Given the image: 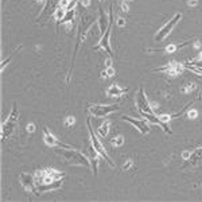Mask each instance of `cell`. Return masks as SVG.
Instances as JSON below:
<instances>
[{
    "instance_id": "cell-1",
    "label": "cell",
    "mask_w": 202,
    "mask_h": 202,
    "mask_svg": "<svg viewBox=\"0 0 202 202\" xmlns=\"http://www.w3.org/2000/svg\"><path fill=\"white\" fill-rule=\"evenodd\" d=\"M57 154L64 158L65 162L69 164H78V166H85V167H89L90 164V160L84 154L78 152L77 150H73L72 147H69V148H62L61 147V148L57 150Z\"/></svg>"
},
{
    "instance_id": "cell-2",
    "label": "cell",
    "mask_w": 202,
    "mask_h": 202,
    "mask_svg": "<svg viewBox=\"0 0 202 202\" xmlns=\"http://www.w3.org/2000/svg\"><path fill=\"white\" fill-rule=\"evenodd\" d=\"M16 121H18V109H16V104L14 102V109H12V112H11L8 120L4 121L2 126V140L3 142H4L7 138L11 136V134H12L16 127Z\"/></svg>"
},
{
    "instance_id": "cell-3",
    "label": "cell",
    "mask_w": 202,
    "mask_h": 202,
    "mask_svg": "<svg viewBox=\"0 0 202 202\" xmlns=\"http://www.w3.org/2000/svg\"><path fill=\"white\" fill-rule=\"evenodd\" d=\"M86 123H88V128H89V135H90V142H92V146H93V148L96 150V151L100 154V155L104 158V159L108 162V164L109 166H115V164H113V162H112V159L111 158L108 156V154H106V151H105V148H104V146L101 144V142L98 140V138L96 136V135H94V132H93V128L90 127V120L88 119L86 120Z\"/></svg>"
},
{
    "instance_id": "cell-4",
    "label": "cell",
    "mask_w": 202,
    "mask_h": 202,
    "mask_svg": "<svg viewBox=\"0 0 202 202\" xmlns=\"http://www.w3.org/2000/svg\"><path fill=\"white\" fill-rule=\"evenodd\" d=\"M181 18H182L181 14H175L174 18H172L170 22H167V23L164 24L159 31H158V34L155 35V40H156V42H162V40H164V38L170 34V32L172 31V28H174L175 26H177L178 22L181 20Z\"/></svg>"
},
{
    "instance_id": "cell-5",
    "label": "cell",
    "mask_w": 202,
    "mask_h": 202,
    "mask_svg": "<svg viewBox=\"0 0 202 202\" xmlns=\"http://www.w3.org/2000/svg\"><path fill=\"white\" fill-rule=\"evenodd\" d=\"M117 105L112 104V105H92L89 108V112L96 117H105L108 115H111L112 112L117 111Z\"/></svg>"
},
{
    "instance_id": "cell-6",
    "label": "cell",
    "mask_w": 202,
    "mask_h": 202,
    "mask_svg": "<svg viewBox=\"0 0 202 202\" xmlns=\"http://www.w3.org/2000/svg\"><path fill=\"white\" fill-rule=\"evenodd\" d=\"M112 22H113V12H112V6H111V12H109V26L106 28L105 34L102 35L101 40L98 42V46H96L94 49H98V47H102L104 50H106V53L109 54V57H113V53L111 50V46H109V32H111V27H112Z\"/></svg>"
},
{
    "instance_id": "cell-7",
    "label": "cell",
    "mask_w": 202,
    "mask_h": 202,
    "mask_svg": "<svg viewBox=\"0 0 202 202\" xmlns=\"http://www.w3.org/2000/svg\"><path fill=\"white\" fill-rule=\"evenodd\" d=\"M124 121H128V123H131L132 126H134L135 128H138L139 131L142 132L143 135H146V134H148L150 132V124L147 123V121L144 119H134V117H130V116H123L121 117Z\"/></svg>"
},
{
    "instance_id": "cell-8",
    "label": "cell",
    "mask_w": 202,
    "mask_h": 202,
    "mask_svg": "<svg viewBox=\"0 0 202 202\" xmlns=\"http://www.w3.org/2000/svg\"><path fill=\"white\" fill-rule=\"evenodd\" d=\"M138 105H139V111H140V113H154L152 109H151V105H150V102L144 94V89H143V88L139 89Z\"/></svg>"
},
{
    "instance_id": "cell-9",
    "label": "cell",
    "mask_w": 202,
    "mask_h": 202,
    "mask_svg": "<svg viewBox=\"0 0 202 202\" xmlns=\"http://www.w3.org/2000/svg\"><path fill=\"white\" fill-rule=\"evenodd\" d=\"M61 185H62L61 179H58V181L53 182V183H45V185H38V186L35 187L34 194H36V196H40V194H43V193H46V192L57 190V189H60V187H61Z\"/></svg>"
},
{
    "instance_id": "cell-10",
    "label": "cell",
    "mask_w": 202,
    "mask_h": 202,
    "mask_svg": "<svg viewBox=\"0 0 202 202\" xmlns=\"http://www.w3.org/2000/svg\"><path fill=\"white\" fill-rule=\"evenodd\" d=\"M20 182L22 185H23V187L26 190H28V192L34 193L35 192V177L34 175H30V174H26V172H23V174L20 175Z\"/></svg>"
},
{
    "instance_id": "cell-11",
    "label": "cell",
    "mask_w": 202,
    "mask_h": 202,
    "mask_svg": "<svg viewBox=\"0 0 202 202\" xmlns=\"http://www.w3.org/2000/svg\"><path fill=\"white\" fill-rule=\"evenodd\" d=\"M98 11H100V20H98V24H100V32L101 34H104V32L106 31V28H108V26H109V20H108L104 10H102L101 7H98Z\"/></svg>"
},
{
    "instance_id": "cell-12",
    "label": "cell",
    "mask_w": 202,
    "mask_h": 202,
    "mask_svg": "<svg viewBox=\"0 0 202 202\" xmlns=\"http://www.w3.org/2000/svg\"><path fill=\"white\" fill-rule=\"evenodd\" d=\"M128 89H121L117 85H111L108 88V90H106V94H108L109 97H119L121 96L123 93H126Z\"/></svg>"
},
{
    "instance_id": "cell-13",
    "label": "cell",
    "mask_w": 202,
    "mask_h": 202,
    "mask_svg": "<svg viewBox=\"0 0 202 202\" xmlns=\"http://www.w3.org/2000/svg\"><path fill=\"white\" fill-rule=\"evenodd\" d=\"M43 131H45V142H46L47 146H60L61 142H58L56 139V136H54V135L51 134L47 128H45Z\"/></svg>"
},
{
    "instance_id": "cell-14",
    "label": "cell",
    "mask_w": 202,
    "mask_h": 202,
    "mask_svg": "<svg viewBox=\"0 0 202 202\" xmlns=\"http://www.w3.org/2000/svg\"><path fill=\"white\" fill-rule=\"evenodd\" d=\"M109 128H111V121L109 120H106V121H104V123L101 124L100 127H98V135L100 136H102V138H105L106 135L109 134Z\"/></svg>"
},
{
    "instance_id": "cell-15",
    "label": "cell",
    "mask_w": 202,
    "mask_h": 202,
    "mask_svg": "<svg viewBox=\"0 0 202 202\" xmlns=\"http://www.w3.org/2000/svg\"><path fill=\"white\" fill-rule=\"evenodd\" d=\"M65 15H66V10H64V8H57L56 10V12H54V18H56V20H57V26L60 27V24H61V22L64 20V18H65Z\"/></svg>"
},
{
    "instance_id": "cell-16",
    "label": "cell",
    "mask_w": 202,
    "mask_h": 202,
    "mask_svg": "<svg viewBox=\"0 0 202 202\" xmlns=\"http://www.w3.org/2000/svg\"><path fill=\"white\" fill-rule=\"evenodd\" d=\"M111 143H112V146H116V147L123 146L124 144V136H123V135H117V136H115L112 139Z\"/></svg>"
},
{
    "instance_id": "cell-17",
    "label": "cell",
    "mask_w": 202,
    "mask_h": 202,
    "mask_svg": "<svg viewBox=\"0 0 202 202\" xmlns=\"http://www.w3.org/2000/svg\"><path fill=\"white\" fill-rule=\"evenodd\" d=\"M19 50H20V46H19V47H16V49L14 50L12 53H11V56H10L8 58H7V60H4V61L2 62V70H4V68L7 66V64H8V62H10L11 60H12V58H14V56H15V54H16V51H19Z\"/></svg>"
},
{
    "instance_id": "cell-18",
    "label": "cell",
    "mask_w": 202,
    "mask_h": 202,
    "mask_svg": "<svg viewBox=\"0 0 202 202\" xmlns=\"http://www.w3.org/2000/svg\"><path fill=\"white\" fill-rule=\"evenodd\" d=\"M115 73H116L115 69H113L112 66H109V68H106L105 72L102 73V77H113V76H115Z\"/></svg>"
},
{
    "instance_id": "cell-19",
    "label": "cell",
    "mask_w": 202,
    "mask_h": 202,
    "mask_svg": "<svg viewBox=\"0 0 202 202\" xmlns=\"http://www.w3.org/2000/svg\"><path fill=\"white\" fill-rule=\"evenodd\" d=\"M69 4H70V0H60V7L64 10H68Z\"/></svg>"
},
{
    "instance_id": "cell-20",
    "label": "cell",
    "mask_w": 202,
    "mask_h": 202,
    "mask_svg": "<svg viewBox=\"0 0 202 202\" xmlns=\"http://www.w3.org/2000/svg\"><path fill=\"white\" fill-rule=\"evenodd\" d=\"M74 117H68V119H66V121H65V124H66V127H70V126H73V124H74Z\"/></svg>"
},
{
    "instance_id": "cell-21",
    "label": "cell",
    "mask_w": 202,
    "mask_h": 202,
    "mask_svg": "<svg viewBox=\"0 0 202 202\" xmlns=\"http://www.w3.org/2000/svg\"><path fill=\"white\" fill-rule=\"evenodd\" d=\"M197 116H198V112L196 111V109H192V111L189 112V117H190V119H196Z\"/></svg>"
},
{
    "instance_id": "cell-22",
    "label": "cell",
    "mask_w": 202,
    "mask_h": 202,
    "mask_svg": "<svg viewBox=\"0 0 202 202\" xmlns=\"http://www.w3.org/2000/svg\"><path fill=\"white\" fill-rule=\"evenodd\" d=\"M159 119L162 121H164V123H167L168 120H171V116H168V115H163V116H159Z\"/></svg>"
},
{
    "instance_id": "cell-23",
    "label": "cell",
    "mask_w": 202,
    "mask_h": 202,
    "mask_svg": "<svg viewBox=\"0 0 202 202\" xmlns=\"http://www.w3.org/2000/svg\"><path fill=\"white\" fill-rule=\"evenodd\" d=\"M27 131H28V132H34V131H35V124H34V123L28 124V126H27Z\"/></svg>"
},
{
    "instance_id": "cell-24",
    "label": "cell",
    "mask_w": 202,
    "mask_h": 202,
    "mask_svg": "<svg viewBox=\"0 0 202 202\" xmlns=\"http://www.w3.org/2000/svg\"><path fill=\"white\" fill-rule=\"evenodd\" d=\"M131 164H132V160L130 159V160H127V163L124 164V167H123V168H124V170H127V168H130V167H131Z\"/></svg>"
},
{
    "instance_id": "cell-25",
    "label": "cell",
    "mask_w": 202,
    "mask_h": 202,
    "mask_svg": "<svg viewBox=\"0 0 202 202\" xmlns=\"http://www.w3.org/2000/svg\"><path fill=\"white\" fill-rule=\"evenodd\" d=\"M81 4H82L84 7H88L90 4V0H81Z\"/></svg>"
},
{
    "instance_id": "cell-26",
    "label": "cell",
    "mask_w": 202,
    "mask_h": 202,
    "mask_svg": "<svg viewBox=\"0 0 202 202\" xmlns=\"http://www.w3.org/2000/svg\"><path fill=\"white\" fill-rule=\"evenodd\" d=\"M197 0H189V2H187V4L189 6H197Z\"/></svg>"
},
{
    "instance_id": "cell-27",
    "label": "cell",
    "mask_w": 202,
    "mask_h": 202,
    "mask_svg": "<svg viewBox=\"0 0 202 202\" xmlns=\"http://www.w3.org/2000/svg\"><path fill=\"white\" fill-rule=\"evenodd\" d=\"M183 159H189V158H190V152L189 151H186V152H183Z\"/></svg>"
},
{
    "instance_id": "cell-28",
    "label": "cell",
    "mask_w": 202,
    "mask_h": 202,
    "mask_svg": "<svg viewBox=\"0 0 202 202\" xmlns=\"http://www.w3.org/2000/svg\"><path fill=\"white\" fill-rule=\"evenodd\" d=\"M117 24H119V26H124V24H126V20L121 19V18H120V19L117 20Z\"/></svg>"
},
{
    "instance_id": "cell-29",
    "label": "cell",
    "mask_w": 202,
    "mask_h": 202,
    "mask_svg": "<svg viewBox=\"0 0 202 202\" xmlns=\"http://www.w3.org/2000/svg\"><path fill=\"white\" fill-rule=\"evenodd\" d=\"M121 7H123V10L126 11V12H127V11H128V6L126 4V2H123V6H121Z\"/></svg>"
},
{
    "instance_id": "cell-30",
    "label": "cell",
    "mask_w": 202,
    "mask_h": 202,
    "mask_svg": "<svg viewBox=\"0 0 202 202\" xmlns=\"http://www.w3.org/2000/svg\"><path fill=\"white\" fill-rule=\"evenodd\" d=\"M123 2H130V0H123Z\"/></svg>"
},
{
    "instance_id": "cell-31",
    "label": "cell",
    "mask_w": 202,
    "mask_h": 202,
    "mask_svg": "<svg viewBox=\"0 0 202 202\" xmlns=\"http://www.w3.org/2000/svg\"><path fill=\"white\" fill-rule=\"evenodd\" d=\"M38 2H42V0H38Z\"/></svg>"
}]
</instances>
